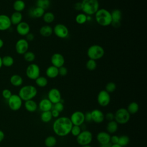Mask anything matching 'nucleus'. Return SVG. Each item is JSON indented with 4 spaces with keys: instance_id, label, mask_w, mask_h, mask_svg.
<instances>
[{
    "instance_id": "obj_1",
    "label": "nucleus",
    "mask_w": 147,
    "mask_h": 147,
    "mask_svg": "<svg viewBox=\"0 0 147 147\" xmlns=\"http://www.w3.org/2000/svg\"><path fill=\"white\" fill-rule=\"evenodd\" d=\"M73 125L67 117H60L55 119L53 125L52 129L54 133L59 137H65L70 133Z\"/></svg>"
},
{
    "instance_id": "obj_2",
    "label": "nucleus",
    "mask_w": 147,
    "mask_h": 147,
    "mask_svg": "<svg viewBox=\"0 0 147 147\" xmlns=\"http://www.w3.org/2000/svg\"><path fill=\"white\" fill-rule=\"evenodd\" d=\"M94 16L96 22L100 26L106 27L111 24V12L105 8L99 9Z\"/></svg>"
},
{
    "instance_id": "obj_3",
    "label": "nucleus",
    "mask_w": 147,
    "mask_h": 147,
    "mask_svg": "<svg viewBox=\"0 0 147 147\" xmlns=\"http://www.w3.org/2000/svg\"><path fill=\"white\" fill-rule=\"evenodd\" d=\"M82 11L87 16H92L99 9L98 0H82Z\"/></svg>"
},
{
    "instance_id": "obj_4",
    "label": "nucleus",
    "mask_w": 147,
    "mask_h": 147,
    "mask_svg": "<svg viewBox=\"0 0 147 147\" xmlns=\"http://www.w3.org/2000/svg\"><path fill=\"white\" fill-rule=\"evenodd\" d=\"M37 94V88L30 84L22 86L19 90L18 95L22 100L26 101L33 99Z\"/></svg>"
},
{
    "instance_id": "obj_5",
    "label": "nucleus",
    "mask_w": 147,
    "mask_h": 147,
    "mask_svg": "<svg viewBox=\"0 0 147 147\" xmlns=\"http://www.w3.org/2000/svg\"><path fill=\"white\" fill-rule=\"evenodd\" d=\"M87 55L90 59L99 60L105 55L104 48L98 44L92 45L87 49Z\"/></svg>"
},
{
    "instance_id": "obj_6",
    "label": "nucleus",
    "mask_w": 147,
    "mask_h": 147,
    "mask_svg": "<svg viewBox=\"0 0 147 147\" xmlns=\"http://www.w3.org/2000/svg\"><path fill=\"white\" fill-rule=\"evenodd\" d=\"M130 118V114L126 109L119 108L114 114V121L118 124H125L129 122Z\"/></svg>"
},
{
    "instance_id": "obj_7",
    "label": "nucleus",
    "mask_w": 147,
    "mask_h": 147,
    "mask_svg": "<svg viewBox=\"0 0 147 147\" xmlns=\"http://www.w3.org/2000/svg\"><path fill=\"white\" fill-rule=\"evenodd\" d=\"M25 74L28 78L35 80L40 76V68L38 64L32 63L27 66Z\"/></svg>"
},
{
    "instance_id": "obj_8",
    "label": "nucleus",
    "mask_w": 147,
    "mask_h": 147,
    "mask_svg": "<svg viewBox=\"0 0 147 147\" xmlns=\"http://www.w3.org/2000/svg\"><path fill=\"white\" fill-rule=\"evenodd\" d=\"M92 140V134L89 130H83L76 137V141L81 146L90 145Z\"/></svg>"
},
{
    "instance_id": "obj_9",
    "label": "nucleus",
    "mask_w": 147,
    "mask_h": 147,
    "mask_svg": "<svg viewBox=\"0 0 147 147\" xmlns=\"http://www.w3.org/2000/svg\"><path fill=\"white\" fill-rule=\"evenodd\" d=\"M53 33L58 38L65 39L69 36V30L68 28L63 24H57L53 28Z\"/></svg>"
},
{
    "instance_id": "obj_10",
    "label": "nucleus",
    "mask_w": 147,
    "mask_h": 147,
    "mask_svg": "<svg viewBox=\"0 0 147 147\" xmlns=\"http://www.w3.org/2000/svg\"><path fill=\"white\" fill-rule=\"evenodd\" d=\"M9 108L13 111H17L20 109L22 105V100L17 94H12L7 100Z\"/></svg>"
},
{
    "instance_id": "obj_11",
    "label": "nucleus",
    "mask_w": 147,
    "mask_h": 147,
    "mask_svg": "<svg viewBox=\"0 0 147 147\" xmlns=\"http://www.w3.org/2000/svg\"><path fill=\"white\" fill-rule=\"evenodd\" d=\"M111 97L109 92L105 90H101L99 92L97 95L98 103L102 107H106L108 106L110 102Z\"/></svg>"
},
{
    "instance_id": "obj_12",
    "label": "nucleus",
    "mask_w": 147,
    "mask_h": 147,
    "mask_svg": "<svg viewBox=\"0 0 147 147\" xmlns=\"http://www.w3.org/2000/svg\"><path fill=\"white\" fill-rule=\"evenodd\" d=\"M29 42L25 38H20L17 41L15 44V49L19 55H24L28 51Z\"/></svg>"
},
{
    "instance_id": "obj_13",
    "label": "nucleus",
    "mask_w": 147,
    "mask_h": 147,
    "mask_svg": "<svg viewBox=\"0 0 147 147\" xmlns=\"http://www.w3.org/2000/svg\"><path fill=\"white\" fill-rule=\"evenodd\" d=\"M69 119L73 125L80 126L85 121L84 114L81 111H76L71 114Z\"/></svg>"
},
{
    "instance_id": "obj_14",
    "label": "nucleus",
    "mask_w": 147,
    "mask_h": 147,
    "mask_svg": "<svg viewBox=\"0 0 147 147\" xmlns=\"http://www.w3.org/2000/svg\"><path fill=\"white\" fill-rule=\"evenodd\" d=\"M48 99L52 104L59 102L61 99V95L60 90L56 88L50 89L48 92Z\"/></svg>"
},
{
    "instance_id": "obj_15",
    "label": "nucleus",
    "mask_w": 147,
    "mask_h": 147,
    "mask_svg": "<svg viewBox=\"0 0 147 147\" xmlns=\"http://www.w3.org/2000/svg\"><path fill=\"white\" fill-rule=\"evenodd\" d=\"M51 63L52 65L59 68L62 66H64L65 63V59L61 53H55L51 57Z\"/></svg>"
},
{
    "instance_id": "obj_16",
    "label": "nucleus",
    "mask_w": 147,
    "mask_h": 147,
    "mask_svg": "<svg viewBox=\"0 0 147 147\" xmlns=\"http://www.w3.org/2000/svg\"><path fill=\"white\" fill-rule=\"evenodd\" d=\"M111 25L115 28L119 27L121 25V20L122 19V12L119 9H114L111 12Z\"/></svg>"
},
{
    "instance_id": "obj_17",
    "label": "nucleus",
    "mask_w": 147,
    "mask_h": 147,
    "mask_svg": "<svg viewBox=\"0 0 147 147\" xmlns=\"http://www.w3.org/2000/svg\"><path fill=\"white\" fill-rule=\"evenodd\" d=\"M30 30L29 24L25 21H22L16 25V31L21 36H25Z\"/></svg>"
},
{
    "instance_id": "obj_18",
    "label": "nucleus",
    "mask_w": 147,
    "mask_h": 147,
    "mask_svg": "<svg viewBox=\"0 0 147 147\" xmlns=\"http://www.w3.org/2000/svg\"><path fill=\"white\" fill-rule=\"evenodd\" d=\"M11 26L9 16L6 14H0V31L8 30Z\"/></svg>"
},
{
    "instance_id": "obj_19",
    "label": "nucleus",
    "mask_w": 147,
    "mask_h": 147,
    "mask_svg": "<svg viewBox=\"0 0 147 147\" xmlns=\"http://www.w3.org/2000/svg\"><path fill=\"white\" fill-rule=\"evenodd\" d=\"M91 119L93 122L96 123H100L105 119V115L103 112L99 109H94L91 111Z\"/></svg>"
},
{
    "instance_id": "obj_20",
    "label": "nucleus",
    "mask_w": 147,
    "mask_h": 147,
    "mask_svg": "<svg viewBox=\"0 0 147 147\" xmlns=\"http://www.w3.org/2000/svg\"><path fill=\"white\" fill-rule=\"evenodd\" d=\"M45 13V10L39 7H33L29 9L28 11L29 16L33 18H40L42 17Z\"/></svg>"
},
{
    "instance_id": "obj_21",
    "label": "nucleus",
    "mask_w": 147,
    "mask_h": 147,
    "mask_svg": "<svg viewBox=\"0 0 147 147\" xmlns=\"http://www.w3.org/2000/svg\"><path fill=\"white\" fill-rule=\"evenodd\" d=\"M110 134L106 131H100L96 135V140L100 145L110 143Z\"/></svg>"
},
{
    "instance_id": "obj_22",
    "label": "nucleus",
    "mask_w": 147,
    "mask_h": 147,
    "mask_svg": "<svg viewBox=\"0 0 147 147\" xmlns=\"http://www.w3.org/2000/svg\"><path fill=\"white\" fill-rule=\"evenodd\" d=\"M38 107L42 112L51 111L53 108V104L48 98H44L39 102Z\"/></svg>"
},
{
    "instance_id": "obj_23",
    "label": "nucleus",
    "mask_w": 147,
    "mask_h": 147,
    "mask_svg": "<svg viewBox=\"0 0 147 147\" xmlns=\"http://www.w3.org/2000/svg\"><path fill=\"white\" fill-rule=\"evenodd\" d=\"M45 74L47 78L55 79L59 76V68L52 65H49L45 70Z\"/></svg>"
},
{
    "instance_id": "obj_24",
    "label": "nucleus",
    "mask_w": 147,
    "mask_h": 147,
    "mask_svg": "<svg viewBox=\"0 0 147 147\" xmlns=\"http://www.w3.org/2000/svg\"><path fill=\"white\" fill-rule=\"evenodd\" d=\"M40 34L45 37H48L53 34V28L49 25L42 26L39 29Z\"/></svg>"
},
{
    "instance_id": "obj_25",
    "label": "nucleus",
    "mask_w": 147,
    "mask_h": 147,
    "mask_svg": "<svg viewBox=\"0 0 147 147\" xmlns=\"http://www.w3.org/2000/svg\"><path fill=\"white\" fill-rule=\"evenodd\" d=\"M23 78L18 74H13L10 78L11 84L14 87H20L23 84Z\"/></svg>"
},
{
    "instance_id": "obj_26",
    "label": "nucleus",
    "mask_w": 147,
    "mask_h": 147,
    "mask_svg": "<svg viewBox=\"0 0 147 147\" xmlns=\"http://www.w3.org/2000/svg\"><path fill=\"white\" fill-rule=\"evenodd\" d=\"M10 20L11 23V25H17L19 23L22 21L23 16L21 12L18 11H14L10 16Z\"/></svg>"
},
{
    "instance_id": "obj_27",
    "label": "nucleus",
    "mask_w": 147,
    "mask_h": 147,
    "mask_svg": "<svg viewBox=\"0 0 147 147\" xmlns=\"http://www.w3.org/2000/svg\"><path fill=\"white\" fill-rule=\"evenodd\" d=\"M24 106L25 109L30 113H33L36 111L38 108V105L37 103L33 99L28 100L25 101Z\"/></svg>"
},
{
    "instance_id": "obj_28",
    "label": "nucleus",
    "mask_w": 147,
    "mask_h": 147,
    "mask_svg": "<svg viewBox=\"0 0 147 147\" xmlns=\"http://www.w3.org/2000/svg\"><path fill=\"white\" fill-rule=\"evenodd\" d=\"M25 7L26 4L23 0H16L13 4V7L15 11L21 13L25 9Z\"/></svg>"
},
{
    "instance_id": "obj_29",
    "label": "nucleus",
    "mask_w": 147,
    "mask_h": 147,
    "mask_svg": "<svg viewBox=\"0 0 147 147\" xmlns=\"http://www.w3.org/2000/svg\"><path fill=\"white\" fill-rule=\"evenodd\" d=\"M118 128V124L114 120L109 121V122L106 125L107 132L109 134L115 133L117 131Z\"/></svg>"
},
{
    "instance_id": "obj_30",
    "label": "nucleus",
    "mask_w": 147,
    "mask_h": 147,
    "mask_svg": "<svg viewBox=\"0 0 147 147\" xmlns=\"http://www.w3.org/2000/svg\"><path fill=\"white\" fill-rule=\"evenodd\" d=\"M44 22L47 24L52 23L55 19V16L54 14L51 11L45 12L42 17Z\"/></svg>"
},
{
    "instance_id": "obj_31",
    "label": "nucleus",
    "mask_w": 147,
    "mask_h": 147,
    "mask_svg": "<svg viewBox=\"0 0 147 147\" xmlns=\"http://www.w3.org/2000/svg\"><path fill=\"white\" fill-rule=\"evenodd\" d=\"M2 65L6 67H10L13 65L14 63V60L12 56L9 55H6L2 57Z\"/></svg>"
},
{
    "instance_id": "obj_32",
    "label": "nucleus",
    "mask_w": 147,
    "mask_h": 147,
    "mask_svg": "<svg viewBox=\"0 0 147 147\" xmlns=\"http://www.w3.org/2000/svg\"><path fill=\"white\" fill-rule=\"evenodd\" d=\"M126 109L130 114H134L138 112L139 105L136 102H131L128 105Z\"/></svg>"
},
{
    "instance_id": "obj_33",
    "label": "nucleus",
    "mask_w": 147,
    "mask_h": 147,
    "mask_svg": "<svg viewBox=\"0 0 147 147\" xmlns=\"http://www.w3.org/2000/svg\"><path fill=\"white\" fill-rule=\"evenodd\" d=\"M51 3L50 0H36V2L37 7H39L45 10L50 7Z\"/></svg>"
},
{
    "instance_id": "obj_34",
    "label": "nucleus",
    "mask_w": 147,
    "mask_h": 147,
    "mask_svg": "<svg viewBox=\"0 0 147 147\" xmlns=\"http://www.w3.org/2000/svg\"><path fill=\"white\" fill-rule=\"evenodd\" d=\"M34 81L36 84L39 87H44L48 83V79L44 76H40Z\"/></svg>"
},
{
    "instance_id": "obj_35",
    "label": "nucleus",
    "mask_w": 147,
    "mask_h": 147,
    "mask_svg": "<svg viewBox=\"0 0 147 147\" xmlns=\"http://www.w3.org/2000/svg\"><path fill=\"white\" fill-rule=\"evenodd\" d=\"M57 143V140L53 136H48L44 141L45 145L47 147H54Z\"/></svg>"
},
{
    "instance_id": "obj_36",
    "label": "nucleus",
    "mask_w": 147,
    "mask_h": 147,
    "mask_svg": "<svg viewBox=\"0 0 147 147\" xmlns=\"http://www.w3.org/2000/svg\"><path fill=\"white\" fill-rule=\"evenodd\" d=\"M75 21L79 25L84 24L87 22V15L83 13H78L75 17Z\"/></svg>"
},
{
    "instance_id": "obj_37",
    "label": "nucleus",
    "mask_w": 147,
    "mask_h": 147,
    "mask_svg": "<svg viewBox=\"0 0 147 147\" xmlns=\"http://www.w3.org/2000/svg\"><path fill=\"white\" fill-rule=\"evenodd\" d=\"M52 118V114L51 111H42L41 114L40 119L44 123H48L51 121Z\"/></svg>"
},
{
    "instance_id": "obj_38",
    "label": "nucleus",
    "mask_w": 147,
    "mask_h": 147,
    "mask_svg": "<svg viewBox=\"0 0 147 147\" xmlns=\"http://www.w3.org/2000/svg\"><path fill=\"white\" fill-rule=\"evenodd\" d=\"M130 142L129 137L126 135H122L119 137L118 144L120 146L124 147L127 146Z\"/></svg>"
},
{
    "instance_id": "obj_39",
    "label": "nucleus",
    "mask_w": 147,
    "mask_h": 147,
    "mask_svg": "<svg viewBox=\"0 0 147 147\" xmlns=\"http://www.w3.org/2000/svg\"><path fill=\"white\" fill-rule=\"evenodd\" d=\"M23 55H24V60L26 61L29 62V63L33 62L35 60V58H36L35 54L32 51H28Z\"/></svg>"
},
{
    "instance_id": "obj_40",
    "label": "nucleus",
    "mask_w": 147,
    "mask_h": 147,
    "mask_svg": "<svg viewBox=\"0 0 147 147\" xmlns=\"http://www.w3.org/2000/svg\"><path fill=\"white\" fill-rule=\"evenodd\" d=\"M97 67V63L96 60L92 59H88L86 63V67L89 71H94Z\"/></svg>"
},
{
    "instance_id": "obj_41",
    "label": "nucleus",
    "mask_w": 147,
    "mask_h": 147,
    "mask_svg": "<svg viewBox=\"0 0 147 147\" xmlns=\"http://www.w3.org/2000/svg\"><path fill=\"white\" fill-rule=\"evenodd\" d=\"M116 88H117L116 84L114 82H110L106 84L105 86V90L110 94L114 92L116 90Z\"/></svg>"
},
{
    "instance_id": "obj_42",
    "label": "nucleus",
    "mask_w": 147,
    "mask_h": 147,
    "mask_svg": "<svg viewBox=\"0 0 147 147\" xmlns=\"http://www.w3.org/2000/svg\"><path fill=\"white\" fill-rule=\"evenodd\" d=\"M80 132H81V129L79 126L73 125L71 128L70 133H71V134L74 136L77 137L80 134Z\"/></svg>"
},
{
    "instance_id": "obj_43",
    "label": "nucleus",
    "mask_w": 147,
    "mask_h": 147,
    "mask_svg": "<svg viewBox=\"0 0 147 147\" xmlns=\"http://www.w3.org/2000/svg\"><path fill=\"white\" fill-rule=\"evenodd\" d=\"M12 93L11 91L7 88H5L4 90H3L2 92V95L3 96V98H5L6 100H8L10 97L11 96Z\"/></svg>"
},
{
    "instance_id": "obj_44",
    "label": "nucleus",
    "mask_w": 147,
    "mask_h": 147,
    "mask_svg": "<svg viewBox=\"0 0 147 147\" xmlns=\"http://www.w3.org/2000/svg\"><path fill=\"white\" fill-rule=\"evenodd\" d=\"M53 109L57 110L59 113H61L63 111L64 107L63 103L59 102H57V103L54 104V105L53 106Z\"/></svg>"
},
{
    "instance_id": "obj_45",
    "label": "nucleus",
    "mask_w": 147,
    "mask_h": 147,
    "mask_svg": "<svg viewBox=\"0 0 147 147\" xmlns=\"http://www.w3.org/2000/svg\"><path fill=\"white\" fill-rule=\"evenodd\" d=\"M67 74H68V69L65 67L62 66L59 68V75L61 76H65L67 75Z\"/></svg>"
},
{
    "instance_id": "obj_46",
    "label": "nucleus",
    "mask_w": 147,
    "mask_h": 147,
    "mask_svg": "<svg viewBox=\"0 0 147 147\" xmlns=\"http://www.w3.org/2000/svg\"><path fill=\"white\" fill-rule=\"evenodd\" d=\"M105 118H106L109 121H113V120H114V114H113V113H111V112L107 113L106 114V115H105Z\"/></svg>"
},
{
    "instance_id": "obj_47",
    "label": "nucleus",
    "mask_w": 147,
    "mask_h": 147,
    "mask_svg": "<svg viewBox=\"0 0 147 147\" xmlns=\"http://www.w3.org/2000/svg\"><path fill=\"white\" fill-rule=\"evenodd\" d=\"M118 140H119V136L117 135H113L110 137V142L112 144H118Z\"/></svg>"
},
{
    "instance_id": "obj_48",
    "label": "nucleus",
    "mask_w": 147,
    "mask_h": 147,
    "mask_svg": "<svg viewBox=\"0 0 147 147\" xmlns=\"http://www.w3.org/2000/svg\"><path fill=\"white\" fill-rule=\"evenodd\" d=\"M26 37V40L29 42V41H32L34 39V35L33 34V33L29 32L28 34H26L25 36Z\"/></svg>"
},
{
    "instance_id": "obj_49",
    "label": "nucleus",
    "mask_w": 147,
    "mask_h": 147,
    "mask_svg": "<svg viewBox=\"0 0 147 147\" xmlns=\"http://www.w3.org/2000/svg\"><path fill=\"white\" fill-rule=\"evenodd\" d=\"M74 8L76 11H82V3H81V2H78L75 3L74 4Z\"/></svg>"
},
{
    "instance_id": "obj_50",
    "label": "nucleus",
    "mask_w": 147,
    "mask_h": 147,
    "mask_svg": "<svg viewBox=\"0 0 147 147\" xmlns=\"http://www.w3.org/2000/svg\"><path fill=\"white\" fill-rule=\"evenodd\" d=\"M84 120L87 122H91L92 121L91 119V112H87L84 114Z\"/></svg>"
},
{
    "instance_id": "obj_51",
    "label": "nucleus",
    "mask_w": 147,
    "mask_h": 147,
    "mask_svg": "<svg viewBox=\"0 0 147 147\" xmlns=\"http://www.w3.org/2000/svg\"><path fill=\"white\" fill-rule=\"evenodd\" d=\"M51 111V114H52V117H54V118H56L59 117V114H60V113L59 111H57V110H56L55 109L52 110V111Z\"/></svg>"
},
{
    "instance_id": "obj_52",
    "label": "nucleus",
    "mask_w": 147,
    "mask_h": 147,
    "mask_svg": "<svg viewBox=\"0 0 147 147\" xmlns=\"http://www.w3.org/2000/svg\"><path fill=\"white\" fill-rule=\"evenodd\" d=\"M5 138V134L3 131L0 130V142L3 140Z\"/></svg>"
},
{
    "instance_id": "obj_53",
    "label": "nucleus",
    "mask_w": 147,
    "mask_h": 147,
    "mask_svg": "<svg viewBox=\"0 0 147 147\" xmlns=\"http://www.w3.org/2000/svg\"><path fill=\"white\" fill-rule=\"evenodd\" d=\"M3 45H4V42H3V41L2 40V39H1V38H0V49H1V48L3 47Z\"/></svg>"
},
{
    "instance_id": "obj_54",
    "label": "nucleus",
    "mask_w": 147,
    "mask_h": 147,
    "mask_svg": "<svg viewBox=\"0 0 147 147\" xmlns=\"http://www.w3.org/2000/svg\"><path fill=\"white\" fill-rule=\"evenodd\" d=\"M92 18L91 16H87V22L91 21L92 20Z\"/></svg>"
},
{
    "instance_id": "obj_55",
    "label": "nucleus",
    "mask_w": 147,
    "mask_h": 147,
    "mask_svg": "<svg viewBox=\"0 0 147 147\" xmlns=\"http://www.w3.org/2000/svg\"><path fill=\"white\" fill-rule=\"evenodd\" d=\"M110 146H111V144L110 143H109L106 145H100V147H110Z\"/></svg>"
},
{
    "instance_id": "obj_56",
    "label": "nucleus",
    "mask_w": 147,
    "mask_h": 147,
    "mask_svg": "<svg viewBox=\"0 0 147 147\" xmlns=\"http://www.w3.org/2000/svg\"><path fill=\"white\" fill-rule=\"evenodd\" d=\"M110 147H122V146H121L119 145H118V144H112V145H111Z\"/></svg>"
},
{
    "instance_id": "obj_57",
    "label": "nucleus",
    "mask_w": 147,
    "mask_h": 147,
    "mask_svg": "<svg viewBox=\"0 0 147 147\" xmlns=\"http://www.w3.org/2000/svg\"><path fill=\"white\" fill-rule=\"evenodd\" d=\"M2 67V57L0 56V69Z\"/></svg>"
},
{
    "instance_id": "obj_58",
    "label": "nucleus",
    "mask_w": 147,
    "mask_h": 147,
    "mask_svg": "<svg viewBox=\"0 0 147 147\" xmlns=\"http://www.w3.org/2000/svg\"><path fill=\"white\" fill-rule=\"evenodd\" d=\"M82 147H92L91 146H90V145H83V146H82Z\"/></svg>"
},
{
    "instance_id": "obj_59",
    "label": "nucleus",
    "mask_w": 147,
    "mask_h": 147,
    "mask_svg": "<svg viewBox=\"0 0 147 147\" xmlns=\"http://www.w3.org/2000/svg\"><path fill=\"white\" fill-rule=\"evenodd\" d=\"M33 1H36V0H33Z\"/></svg>"
}]
</instances>
